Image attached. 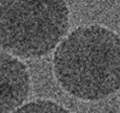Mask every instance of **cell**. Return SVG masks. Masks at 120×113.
<instances>
[{
	"mask_svg": "<svg viewBox=\"0 0 120 113\" xmlns=\"http://www.w3.org/2000/svg\"><path fill=\"white\" fill-rule=\"evenodd\" d=\"M65 0H0V49L23 59L49 54L68 30Z\"/></svg>",
	"mask_w": 120,
	"mask_h": 113,
	"instance_id": "2",
	"label": "cell"
},
{
	"mask_svg": "<svg viewBox=\"0 0 120 113\" xmlns=\"http://www.w3.org/2000/svg\"><path fill=\"white\" fill-rule=\"evenodd\" d=\"M31 79L26 65L0 49V113L15 112L28 99Z\"/></svg>",
	"mask_w": 120,
	"mask_h": 113,
	"instance_id": "3",
	"label": "cell"
},
{
	"mask_svg": "<svg viewBox=\"0 0 120 113\" xmlns=\"http://www.w3.org/2000/svg\"><path fill=\"white\" fill-rule=\"evenodd\" d=\"M15 112L18 113H31V112H70V109L65 108L64 106L59 105L58 102L53 101V100H45V99H37V100H33L26 104H23L22 106H19Z\"/></svg>",
	"mask_w": 120,
	"mask_h": 113,
	"instance_id": "4",
	"label": "cell"
},
{
	"mask_svg": "<svg viewBox=\"0 0 120 113\" xmlns=\"http://www.w3.org/2000/svg\"><path fill=\"white\" fill-rule=\"evenodd\" d=\"M119 101H120V93H119Z\"/></svg>",
	"mask_w": 120,
	"mask_h": 113,
	"instance_id": "5",
	"label": "cell"
},
{
	"mask_svg": "<svg viewBox=\"0 0 120 113\" xmlns=\"http://www.w3.org/2000/svg\"><path fill=\"white\" fill-rule=\"evenodd\" d=\"M53 69L70 95L103 100L120 89V36L98 24L78 27L55 48Z\"/></svg>",
	"mask_w": 120,
	"mask_h": 113,
	"instance_id": "1",
	"label": "cell"
}]
</instances>
